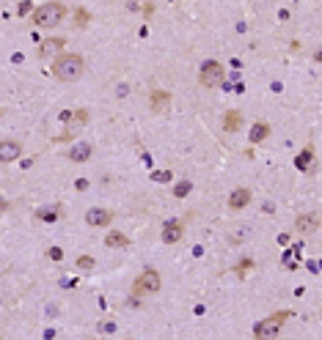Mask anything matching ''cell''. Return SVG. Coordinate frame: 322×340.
Here are the masks:
<instances>
[{
	"label": "cell",
	"instance_id": "1",
	"mask_svg": "<svg viewBox=\"0 0 322 340\" xmlns=\"http://www.w3.org/2000/svg\"><path fill=\"white\" fill-rule=\"evenodd\" d=\"M83 72H85V60H83V55H77V52H64V55L52 63V74H55V80H61V83H77V80L83 77Z\"/></svg>",
	"mask_w": 322,
	"mask_h": 340
},
{
	"label": "cell",
	"instance_id": "2",
	"mask_svg": "<svg viewBox=\"0 0 322 340\" xmlns=\"http://www.w3.org/2000/svg\"><path fill=\"white\" fill-rule=\"evenodd\" d=\"M66 17V6L64 3H42L36 6V11L31 14V22L36 25V28H55L58 22H64Z\"/></svg>",
	"mask_w": 322,
	"mask_h": 340
},
{
	"label": "cell",
	"instance_id": "3",
	"mask_svg": "<svg viewBox=\"0 0 322 340\" xmlns=\"http://www.w3.org/2000/svg\"><path fill=\"white\" fill-rule=\"evenodd\" d=\"M160 285H163V277H160L157 269H143L140 275L135 277V283H132V294L135 296H143V294H157Z\"/></svg>",
	"mask_w": 322,
	"mask_h": 340
},
{
	"label": "cell",
	"instance_id": "4",
	"mask_svg": "<svg viewBox=\"0 0 322 340\" xmlns=\"http://www.w3.org/2000/svg\"><path fill=\"white\" fill-rule=\"evenodd\" d=\"M286 318H289V313H276V316L265 318V321H256V324H253V337H256V340L276 337L278 329H281V324H284Z\"/></svg>",
	"mask_w": 322,
	"mask_h": 340
},
{
	"label": "cell",
	"instance_id": "5",
	"mask_svg": "<svg viewBox=\"0 0 322 340\" xmlns=\"http://www.w3.org/2000/svg\"><path fill=\"white\" fill-rule=\"evenodd\" d=\"M223 66L218 63V60H204L201 63V72H198V83L204 88H218L223 85Z\"/></svg>",
	"mask_w": 322,
	"mask_h": 340
},
{
	"label": "cell",
	"instance_id": "6",
	"mask_svg": "<svg viewBox=\"0 0 322 340\" xmlns=\"http://www.w3.org/2000/svg\"><path fill=\"white\" fill-rule=\"evenodd\" d=\"M64 44H66L64 39H44V42L39 44V58L55 63V60L64 55Z\"/></svg>",
	"mask_w": 322,
	"mask_h": 340
},
{
	"label": "cell",
	"instance_id": "7",
	"mask_svg": "<svg viewBox=\"0 0 322 340\" xmlns=\"http://www.w3.org/2000/svg\"><path fill=\"white\" fill-rule=\"evenodd\" d=\"M182 222L179 220H165L163 222V233H160V239H163V244H177L179 239H182Z\"/></svg>",
	"mask_w": 322,
	"mask_h": 340
},
{
	"label": "cell",
	"instance_id": "8",
	"mask_svg": "<svg viewBox=\"0 0 322 340\" xmlns=\"http://www.w3.org/2000/svg\"><path fill=\"white\" fill-rule=\"evenodd\" d=\"M85 222L91 228H107L113 222V212H107V209H89L85 212Z\"/></svg>",
	"mask_w": 322,
	"mask_h": 340
},
{
	"label": "cell",
	"instance_id": "9",
	"mask_svg": "<svg viewBox=\"0 0 322 340\" xmlns=\"http://www.w3.org/2000/svg\"><path fill=\"white\" fill-rule=\"evenodd\" d=\"M22 156V143L19 140H3L0 143V159L3 162H14Z\"/></svg>",
	"mask_w": 322,
	"mask_h": 340
},
{
	"label": "cell",
	"instance_id": "10",
	"mask_svg": "<svg viewBox=\"0 0 322 340\" xmlns=\"http://www.w3.org/2000/svg\"><path fill=\"white\" fill-rule=\"evenodd\" d=\"M248 203H251V189H248V187H237V189L229 195V209H234V212L245 209Z\"/></svg>",
	"mask_w": 322,
	"mask_h": 340
},
{
	"label": "cell",
	"instance_id": "11",
	"mask_svg": "<svg viewBox=\"0 0 322 340\" xmlns=\"http://www.w3.org/2000/svg\"><path fill=\"white\" fill-rule=\"evenodd\" d=\"M295 228H298V233H314V230L319 228V220H317V214H300L298 220H295Z\"/></svg>",
	"mask_w": 322,
	"mask_h": 340
},
{
	"label": "cell",
	"instance_id": "12",
	"mask_svg": "<svg viewBox=\"0 0 322 340\" xmlns=\"http://www.w3.org/2000/svg\"><path fill=\"white\" fill-rule=\"evenodd\" d=\"M66 156H69L72 162H89L91 159V146H89V143H77V146L69 148V154H66Z\"/></svg>",
	"mask_w": 322,
	"mask_h": 340
},
{
	"label": "cell",
	"instance_id": "13",
	"mask_svg": "<svg viewBox=\"0 0 322 340\" xmlns=\"http://www.w3.org/2000/svg\"><path fill=\"white\" fill-rule=\"evenodd\" d=\"M295 165L303 170V173H314V170H317V165H314V151H311V148H306V151L300 154L298 159H295Z\"/></svg>",
	"mask_w": 322,
	"mask_h": 340
},
{
	"label": "cell",
	"instance_id": "14",
	"mask_svg": "<svg viewBox=\"0 0 322 340\" xmlns=\"http://www.w3.org/2000/svg\"><path fill=\"white\" fill-rule=\"evenodd\" d=\"M267 134H270V124H265V121H256V124L251 126V134H248V140H251V143H261V140H267Z\"/></svg>",
	"mask_w": 322,
	"mask_h": 340
},
{
	"label": "cell",
	"instance_id": "15",
	"mask_svg": "<svg viewBox=\"0 0 322 340\" xmlns=\"http://www.w3.org/2000/svg\"><path fill=\"white\" fill-rule=\"evenodd\" d=\"M105 244H107V247H113V250H122V247L130 244V239H127L122 230H110V233H107V239H105Z\"/></svg>",
	"mask_w": 322,
	"mask_h": 340
},
{
	"label": "cell",
	"instance_id": "16",
	"mask_svg": "<svg viewBox=\"0 0 322 340\" xmlns=\"http://www.w3.org/2000/svg\"><path fill=\"white\" fill-rule=\"evenodd\" d=\"M168 101H171V96L165 91H154L152 93V110L154 113H163L165 107H168Z\"/></svg>",
	"mask_w": 322,
	"mask_h": 340
},
{
	"label": "cell",
	"instance_id": "17",
	"mask_svg": "<svg viewBox=\"0 0 322 340\" xmlns=\"http://www.w3.org/2000/svg\"><path fill=\"white\" fill-rule=\"evenodd\" d=\"M58 214H61V206H52V209H39L36 217L42 222H55L58 220Z\"/></svg>",
	"mask_w": 322,
	"mask_h": 340
},
{
	"label": "cell",
	"instance_id": "18",
	"mask_svg": "<svg viewBox=\"0 0 322 340\" xmlns=\"http://www.w3.org/2000/svg\"><path fill=\"white\" fill-rule=\"evenodd\" d=\"M190 192H193V181H179V184L173 187V198H187Z\"/></svg>",
	"mask_w": 322,
	"mask_h": 340
},
{
	"label": "cell",
	"instance_id": "19",
	"mask_svg": "<svg viewBox=\"0 0 322 340\" xmlns=\"http://www.w3.org/2000/svg\"><path fill=\"white\" fill-rule=\"evenodd\" d=\"M240 124H243V115H240L237 110H231L229 115H226V132H234Z\"/></svg>",
	"mask_w": 322,
	"mask_h": 340
},
{
	"label": "cell",
	"instance_id": "20",
	"mask_svg": "<svg viewBox=\"0 0 322 340\" xmlns=\"http://www.w3.org/2000/svg\"><path fill=\"white\" fill-rule=\"evenodd\" d=\"M94 266H97V261H94L91 255H80V258H77V269H85V271H91Z\"/></svg>",
	"mask_w": 322,
	"mask_h": 340
},
{
	"label": "cell",
	"instance_id": "21",
	"mask_svg": "<svg viewBox=\"0 0 322 340\" xmlns=\"http://www.w3.org/2000/svg\"><path fill=\"white\" fill-rule=\"evenodd\" d=\"M75 17H77V28H83V25H89V19H91V14H89V11H85V9H77L75 11Z\"/></svg>",
	"mask_w": 322,
	"mask_h": 340
},
{
	"label": "cell",
	"instance_id": "22",
	"mask_svg": "<svg viewBox=\"0 0 322 340\" xmlns=\"http://www.w3.org/2000/svg\"><path fill=\"white\" fill-rule=\"evenodd\" d=\"M152 179L160 181V184H165V181L173 179V173H171V170H157V173H152Z\"/></svg>",
	"mask_w": 322,
	"mask_h": 340
},
{
	"label": "cell",
	"instance_id": "23",
	"mask_svg": "<svg viewBox=\"0 0 322 340\" xmlns=\"http://www.w3.org/2000/svg\"><path fill=\"white\" fill-rule=\"evenodd\" d=\"M99 332H102V335H113V332H116V321H102L99 324Z\"/></svg>",
	"mask_w": 322,
	"mask_h": 340
},
{
	"label": "cell",
	"instance_id": "24",
	"mask_svg": "<svg viewBox=\"0 0 322 340\" xmlns=\"http://www.w3.org/2000/svg\"><path fill=\"white\" fill-rule=\"evenodd\" d=\"M33 11H36V9H33L31 3H19V6H17V14H19V17H25V14H33Z\"/></svg>",
	"mask_w": 322,
	"mask_h": 340
},
{
	"label": "cell",
	"instance_id": "25",
	"mask_svg": "<svg viewBox=\"0 0 322 340\" xmlns=\"http://www.w3.org/2000/svg\"><path fill=\"white\" fill-rule=\"evenodd\" d=\"M47 255H50L52 261H61V258H64V250H61V247H50V250H47Z\"/></svg>",
	"mask_w": 322,
	"mask_h": 340
},
{
	"label": "cell",
	"instance_id": "26",
	"mask_svg": "<svg viewBox=\"0 0 322 340\" xmlns=\"http://www.w3.org/2000/svg\"><path fill=\"white\" fill-rule=\"evenodd\" d=\"M75 121H77V124H85V121H89V113H85V110H77V113H75Z\"/></svg>",
	"mask_w": 322,
	"mask_h": 340
},
{
	"label": "cell",
	"instance_id": "27",
	"mask_svg": "<svg viewBox=\"0 0 322 340\" xmlns=\"http://www.w3.org/2000/svg\"><path fill=\"white\" fill-rule=\"evenodd\" d=\"M278 244H281V247H286V244H289V233H278Z\"/></svg>",
	"mask_w": 322,
	"mask_h": 340
},
{
	"label": "cell",
	"instance_id": "28",
	"mask_svg": "<svg viewBox=\"0 0 322 340\" xmlns=\"http://www.w3.org/2000/svg\"><path fill=\"white\" fill-rule=\"evenodd\" d=\"M314 60H319V63H322V50H317V52H314Z\"/></svg>",
	"mask_w": 322,
	"mask_h": 340
}]
</instances>
